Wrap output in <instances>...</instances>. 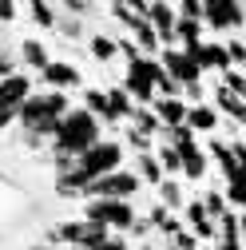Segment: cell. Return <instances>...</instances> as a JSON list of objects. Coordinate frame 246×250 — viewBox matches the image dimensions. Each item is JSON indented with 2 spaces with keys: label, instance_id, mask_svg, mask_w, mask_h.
<instances>
[{
  "label": "cell",
  "instance_id": "obj_5",
  "mask_svg": "<svg viewBox=\"0 0 246 250\" xmlns=\"http://www.w3.org/2000/svg\"><path fill=\"white\" fill-rule=\"evenodd\" d=\"M83 218H87V223H96V227H103L107 234L111 230L127 234L135 227V207L131 203H115V199H87Z\"/></svg>",
  "mask_w": 246,
  "mask_h": 250
},
{
  "label": "cell",
  "instance_id": "obj_13",
  "mask_svg": "<svg viewBox=\"0 0 246 250\" xmlns=\"http://www.w3.org/2000/svg\"><path fill=\"white\" fill-rule=\"evenodd\" d=\"M187 100H155V115L163 127H187Z\"/></svg>",
  "mask_w": 246,
  "mask_h": 250
},
{
  "label": "cell",
  "instance_id": "obj_24",
  "mask_svg": "<svg viewBox=\"0 0 246 250\" xmlns=\"http://www.w3.org/2000/svg\"><path fill=\"white\" fill-rule=\"evenodd\" d=\"M155 159H159V167H163L167 175H183V163H179V151H175V147L155 143Z\"/></svg>",
  "mask_w": 246,
  "mask_h": 250
},
{
  "label": "cell",
  "instance_id": "obj_23",
  "mask_svg": "<svg viewBox=\"0 0 246 250\" xmlns=\"http://www.w3.org/2000/svg\"><path fill=\"white\" fill-rule=\"evenodd\" d=\"M159 207H167V210H183V207H187V203H183V187L175 183V179H163L159 183Z\"/></svg>",
  "mask_w": 246,
  "mask_h": 250
},
{
  "label": "cell",
  "instance_id": "obj_6",
  "mask_svg": "<svg viewBox=\"0 0 246 250\" xmlns=\"http://www.w3.org/2000/svg\"><path fill=\"white\" fill-rule=\"evenodd\" d=\"M139 175L135 171H111V175H103L100 183H91L87 187V199H115V203H131L135 195H139Z\"/></svg>",
  "mask_w": 246,
  "mask_h": 250
},
{
  "label": "cell",
  "instance_id": "obj_31",
  "mask_svg": "<svg viewBox=\"0 0 246 250\" xmlns=\"http://www.w3.org/2000/svg\"><path fill=\"white\" fill-rule=\"evenodd\" d=\"M175 12L187 20H203V0H183V4H175Z\"/></svg>",
  "mask_w": 246,
  "mask_h": 250
},
{
  "label": "cell",
  "instance_id": "obj_28",
  "mask_svg": "<svg viewBox=\"0 0 246 250\" xmlns=\"http://www.w3.org/2000/svg\"><path fill=\"white\" fill-rule=\"evenodd\" d=\"M171 246H175V250H199V238H195L187 227H179V230L171 234Z\"/></svg>",
  "mask_w": 246,
  "mask_h": 250
},
{
  "label": "cell",
  "instance_id": "obj_18",
  "mask_svg": "<svg viewBox=\"0 0 246 250\" xmlns=\"http://www.w3.org/2000/svg\"><path fill=\"white\" fill-rule=\"evenodd\" d=\"M87 52H91V60L107 64V60H115V56H119V40H111V36H103V32H91Z\"/></svg>",
  "mask_w": 246,
  "mask_h": 250
},
{
  "label": "cell",
  "instance_id": "obj_3",
  "mask_svg": "<svg viewBox=\"0 0 246 250\" xmlns=\"http://www.w3.org/2000/svg\"><path fill=\"white\" fill-rule=\"evenodd\" d=\"M68 111H72V100L64 96V91H40V96H28L24 107L16 111V119L24 123V131H28V147H40L44 139H52Z\"/></svg>",
  "mask_w": 246,
  "mask_h": 250
},
{
  "label": "cell",
  "instance_id": "obj_10",
  "mask_svg": "<svg viewBox=\"0 0 246 250\" xmlns=\"http://www.w3.org/2000/svg\"><path fill=\"white\" fill-rule=\"evenodd\" d=\"M28 96H32V80H28V72H12V76L0 80V111H20Z\"/></svg>",
  "mask_w": 246,
  "mask_h": 250
},
{
  "label": "cell",
  "instance_id": "obj_27",
  "mask_svg": "<svg viewBox=\"0 0 246 250\" xmlns=\"http://www.w3.org/2000/svg\"><path fill=\"white\" fill-rule=\"evenodd\" d=\"M226 60H230V68H246V44L242 40H226Z\"/></svg>",
  "mask_w": 246,
  "mask_h": 250
},
{
  "label": "cell",
  "instance_id": "obj_15",
  "mask_svg": "<svg viewBox=\"0 0 246 250\" xmlns=\"http://www.w3.org/2000/svg\"><path fill=\"white\" fill-rule=\"evenodd\" d=\"M214 104H219V111H226L234 123H242V127H246V100L230 96V91H226L223 83H214Z\"/></svg>",
  "mask_w": 246,
  "mask_h": 250
},
{
  "label": "cell",
  "instance_id": "obj_21",
  "mask_svg": "<svg viewBox=\"0 0 246 250\" xmlns=\"http://www.w3.org/2000/svg\"><path fill=\"white\" fill-rule=\"evenodd\" d=\"M24 12L32 16L40 28H56V16H60V4H44V0H28Z\"/></svg>",
  "mask_w": 246,
  "mask_h": 250
},
{
  "label": "cell",
  "instance_id": "obj_32",
  "mask_svg": "<svg viewBox=\"0 0 246 250\" xmlns=\"http://www.w3.org/2000/svg\"><path fill=\"white\" fill-rule=\"evenodd\" d=\"M56 28H60V32H64V36H80V32H83L80 16H60V20H56Z\"/></svg>",
  "mask_w": 246,
  "mask_h": 250
},
{
  "label": "cell",
  "instance_id": "obj_12",
  "mask_svg": "<svg viewBox=\"0 0 246 250\" xmlns=\"http://www.w3.org/2000/svg\"><path fill=\"white\" fill-rule=\"evenodd\" d=\"M183 218H187V230H191L195 238H214V234H219V223H210V218H206L203 199H195V203L183 207Z\"/></svg>",
  "mask_w": 246,
  "mask_h": 250
},
{
  "label": "cell",
  "instance_id": "obj_26",
  "mask_svg": "<svg viewBox=\"0 0 246 250\" xmlns=\"http://www.w3.org/2000/svg\"><path fill=\"white\" fill-rule=\"evenodd\" d=\"M203 210H206L210 223H219V218L226 214V199H223V191H210V195L203 199Z\"/></svg>",
  "mask_w": 246,
  "mask_h": 250
},
{
  "label": "cell",
  "instance_id": "obj_30",
  "mask_svg": "<svg viewBox=\"0 0 246 250\" xmlns=\"http://www.w3.org/2000/svg\"><path fill=\"white\" fill-rule=\"evenodd\" d=\"M127 143H131L139 155H151V143H155V139H151V135H143V131H135V127H127Z\"/></svg>",
  "mask_w": 246,
  "mask_h": 250
},
{
  "label": "cell",
  "instance_id": "obj_35",
  "mask_svg": "<svg viewBox=\"0 0 246 250\" xmlns=\"http://www.w3.org/2000/svg\"><path fill=\"white\" fill-rule=\"evenodd\" d=\"M12 119H16V111H0V131H4V127H8Z\"/></svg>",
  "mask_w": 246,
  "mask_h": 250
},
{
  "label": "cell",
  "instance_id": "obj_25",
  "mask_svg": "<svg viewBox=\"0 0 246 250\" xmlns=\"http://www.w3.org/2000/svg\"><path fill=\"white\" fill-rule=\"evenodd\" d=\"M219 83H223V87L230 91V96H238V100H246V72H242V68H226Z\"/></svg>",
  "mask_w": 246,
  "mask_h": 250
},
{
  "label": "cell",
  "instance_id": "obj_4",
  "mask_svg": "<svg viewBox=\"0 0 246 250\" xmlns=\"http://www.w3.org/2000/svg\"><path fill=\"white\" fill-rule=\"evenodd\" d=\"M167 72H163V64L159 60H147V56H139L135 64H127V80H123V91L135 100V107H147V104H155V87H159V80H163Z\"/></svg>",
  "mask_w": 246,
  "mask_h": 250
},
{
  "label": "cell",
  "instance_id": "obj_9",
  "mask_svg": "<svg viewBox=\"0 0 246 250\" xmlns=\"http://www.w3.org/2000/svg\"><path fill=\"white\" fill-rule=\"evenodd\" d=\"M143 16H147L151 28H155L159 44H163V48H175V20H179V12H175L171 4H163V0H155V4L143 8Z\"/></svg>",
  "mask_w": 246,
  "mask_h": 250
},
{
  "label": "cell",
  "instance_id": "obj_16",
  "mask_svg": "<svg viewBox=\"0 0 246 250\" xmlns=\"http://www.w3.org/2000/svg\"><path fill=\"white\" fill-rule=\"evenodd\" d=\"M20 60H24V64L32 68V72H44V68L52 64V60H48V44H44V40H24V44H20Z\"/></svg>",
  "mask_w": 246,
  "mask_h": 250
},
{
  "label": "cell",
  "instance_id": "obj_1",
  "mask_svg": "<svg viewBox=\"0 0 246 250\" xmlns=\"http://www.w3.org/2000/svg\"><path fill=\"white\" fill-rule=\"evenodd\" d=\"M111 171H123V147H119L115 139H100L87 155H80V159L72 163V171L60 175L56 191H60V195H87V187L100 183V179L111 175Z\"/></svg>",
  "mask_w": 246,
  "mask_h": 250
},
{
  "label": "cell",
  "instance_id": "obj_11",
  "mask_svg": "<svg viewBox=\"0 0 246 250\" xmlns=\"http://www.w3.org/2000/svg\"><path fill=\"white\" fill-rule=\"evenodd\" d=\"M40 80L48 83V91H64V96H68V87H80V72L72 64H64V60H60V64L52 60V64L40 72Z\"/></svg>",
  "mask_w": 246,
  "mask_h": 250
},
{
  "label": "cell",
  "instance_id": "obj_39",
  "mask_svg": "<svg viewBox=\"0 0 246 250\" xmlns=\"http://www.w3.org/2000/svg\"><path fill=\"white\" fill-rule=\"evenodd\" d=\"M242 72H246V68H242Z\"/></svg>",
  "mask_w": 246,
  "mask_h": 250
},
{
  "label": "cell",
  "instance_id": "obj_7",
  "mask_svg": "<svg viewBox=\"0 0 246 250\" xmlns=\"http://www.w3.org/2000/svg\"><path fill=\"white\" fill-rule=\"evenodd\" d=\"M203 24L214 28V32L242 28L246 24V4H234V0H206L203 4Z\"/></svg>",
  "mask_w": 246,
  "mask_h": 250
},
{
  "label": "cell",
  "instance_id": "obj_17",
  "mask_svg": "<svg viewBox=\"0 0 246 250\" xmlns=\"http://www.w3.org/2000/svg\"><path fill=\"white\" fill-rule=\"evenodd\" d=\"M83 111H91L100 123H115L111 119V107H107V91H100V87H87L83 91Z\"/></svg>",
  "mask_w": 246,
  "mask_h": 250
},
{
  "label": "cell",
  "instance_id": "obj_29",
  "mask_svg": "<svg viewBox=\"0 0 246 250\" xmlns=\"http://www.w3.org/2000/svg\"><path fill=\"white\" fill-rule=\"evenodd\" d=\"M223 199L230 203V207H246V183H226V191H223Z\"/></svg>",
  "mask_w": 246,
  "mask_h": 250
},
{
  "label": "cell",
  "instance_id": "obj_33",
  "mask_svg": "<svg viewBox=\"0 0 246 250\" xmlns=\"http://www.w3.org/2000/svg\"><path fill=\"white\" fill-rule=\"evenodd\" d=\"M20 12V4H12V0H0V24H12Z\"/></svg>",
  "mask_w": 246,
  "mask_h": 250
},
{
  "label": "cell",
  "instance_id": "obj_38",
  "mask_svg": "<svg viewBox=\"0 0 246 250\" xmlns=\"http://www.w3.org/2000/svg\"><path fill=\"white\" fill-rule=\"evenodd\" d=\"M167 250H175V246H167Z\"/></svg>",
  "mask_w": 246,
  "mask_h": 250
},
{
  "label": "cell",
  "instance_id": "obj_36",
  "mask_svg": "<svg viewBox=\"0 0 246 250\" xmlns=\"http://www.w3.org/2000/svg\"><path fill=\"white\" fill-rule=\"evenodd\" d=\"M143 250H155V246H143Z\"/></svg>",
  "mask_w": 246,
  "mask_h": 250
},
{
  "label": "cell",
  "instance_id": "obj_22",
  "mask_svg": "<svg viewBox=\"0 0 246 250\" xmlns=\"http://www.w3.org/2000/svg\"><path fill=\"white\" fill-rule=\"evenodd\" d=\"M131 123H135V131H143V135H151V139H155V131H163L155 107H135V111H131Z\"/></svg>",
  "mask_w": 246,
  "mask_h": 250
},
{
  "label": "cell",
  "instance_id": "obj_14",
  "mask_svg": "<svg viewBox=\"0 0 246 250\" xmlns=\"http://www.w3.org/2000/svg\"><path fill=\"white\" fill-rule=\"evenodd\" d=\"M187 127H191L195 135H199V131H203V135L214 131V127H219V111H214L210 104H191V107H187Z\"/></svg>",
  "mask_w": 246,
  "mask_h": 250
},
{
  "label": "cell",
  "instance_id": "obj_37",
  "mask_svg": "<svg viewBox=\"0 0 246 250\" xmlns=\"http://www.w3.org/2000/svg\"><path fill=\"white\" fill-rule=\"evenodd\" d=\"M203 250H214V246H203Z\"/></svg>",
  "mask_w": 246,
  "mask_h": 250
},
{
  "label": "cell",
  "instance_id": "obj_19",
  "mask_svg": "<svg viewBox=\"0 0 246 250\" xmlns=\"http://www.w3.org/2000/svg\"><path fill=\"white\" fill-rule=\"evenodd\" d=\"M135 175H139V183H151L155 191H159V183L167 179V175H163V167H159V159H155V151H151V155H139Z\"/></svg>",
  "mask_w": 246,
  "mask_h": 250
},
{
  "label": "cell",
  "instance_id": "obj_20",
  "mask_svg": "<svg viewBox=\"0 0 246 250\" xmlns=\"http://www.w3.org/2000/svg\"><path fill=\"white\" fill-rule=\"evenodd\" d=\"M107 107H111V119L119 123V119H131V111H135V100H131L123 87H111V91H107Z\"/></svg>",
  "mask_w": 246,
  "mask_h": 250
},
{
  "label": "cell",
  "instance_id": "obj_2",
  "mask_svg": "<svg viewBox=\"0 0 246 250\" xmlns=\"http://www.w3.org/2000/svg\"><path fill=\"white\" fill-rule=\"evenodd\" d=\"M100 139H103V135H100V119L91 115V111H83V107H72V111L64 115V123L56 127V135H52L56 167L72 171V163L80 159V155H87Z\"/></svg>",
  "mask_w": 246,
  "mask_h": 250
},
{
  "label": "cell",
  "instance_id": "obj_8",
  "mask_svg": "<svg viewBox=\"0 0 246 250\" xmlns=\"http://www.w3.org/2000/svg\"><path fill=\"white\" fill-rule=\"evenodd\" d=\"M159 64H163V72L175 80V83H183V87H191V83H199V68H195V60L183 52V48H163L159 52Z\"/></svg>",
  "mask_w": 246,
  "mask_h": 250
},
{
  "label": "cell",
  "instance_id": "obj_34",
  "mask_svg": "<svg viewBox=\"0 0 246 250\" xmlns=\"http://www.w3.org/2000/svg\"><path fill=\"white\" fill-rule=\"evenodd\" d=\"M100 250H127V242H123V238H111V234H107V242H103Z\"/></svg>",
  "mask_w": 246,
  "mask_h": 250
}]
</instances>
